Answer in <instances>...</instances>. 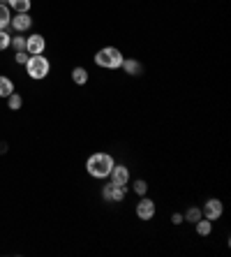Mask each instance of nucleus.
Masks as SVG:
<instances>
[{"label":"nucleus","instance_id":"23","mask_svg":"<svg viewBox=\"0 0 231 257\" xmlns=\"http://www.w3.org/2000/svg\"><path fill=\"white\" fill-rule=\"evenodd\" d=\"M5 3H7V0H0V5H5Z\"/></svg>","mask_w":231,"mask_h":257},{"label":"nucleus","instance_id":"20","mask_svg":"<svg viewBox=\"0 0 231 257\" xmlns=\"http://www.w3.org/2000/svg\"><path fill=\"white\" fill-rule=\"evenodd\" d=\"M10 47H14L17 51H26V37H12V44Z\"/></svg>","mask_w":231,"mask_h":257},{"label":"nucleus","instance_id":"19","mask_svg":"<svg viewBox=\"0 0 231 257\" xmlns=\"http://www.w3.org/2000/svg\"><path fill=\"white\" fill-rule=\"evenodd\" d=\"M10 44H12V35H10L7 30H0V51L10 49Z\"/></svg>","mask_w":231,"mask_h":257},{"label":"nucleus","instance_id":"11","mask_svg":"<svg viewBox=\"0 0 231 257\" xmlns=\"http://www.w3.org/2000/svg\"><path fill=\"white\" fill-rule=\"evenodd\" d=\"M194 227H196V234L199 236H208V234L213 232V220H208V218H199V220L194 222Z\"/></svg>","mask_w":231,"mask_h":257},{"label":"nucleus","instance_id":"3","mask_svg":"<svg viewBox=\"0 0 231 257\" xmlns=\"http://www.w3.org/2000/svg\"><path fill=\"white\" fill-rule=\"evenodd\" d=\"M51 72V63H49L47 56H30L28 63H26V74H28L30 79H35V81H40V79H44Z\"/></svg>","mask_w":231,"mask_h":257},{"label":"nucleus","instance_id":"4","mask_svg":"<svg viewBox=\"0 0 231 257\" xmlns=\"http://www.w3.org/2000/svg\"><path fill=\"white\" fill-rule=\"evenodd\" d=\"M134 213H136V218H139V220H150V218H155V202L143 195V197L136 202Z\"/></svg>","mask_w":231,"mask_h":257},{"label":"nucleus","instance_id":"10","mask_svg":"<svg viewBox=\"0 0 231 257\" xmlns=\"http://www.w3.org/2000/svg\"><path fill=\"white\" fill-rule=\"evenodd\" d=\"M120 67H123L125 74H130V77H141L143 74V65L139 63V60H134V58H125Z\"/></svg>","mask_w":231,"mask_h":257},{"label":"nucleus","instance_id":"8","mask_svg":"<svg viewBox=\"0 0 231 257\" xmlns=\"http://www.w3.org/2000/svg\"><path fill=\"white\" fill-rule=\"evenodd\" d=\"M47 49V40L40 35V33H33L30 37H26V51L30 56H37V54H44Z\"/></svg>","mask_w":231,"mask_h":257},{"label":"nucleus","instance_id":"1","mask_svg":"<svg viewBox=\"0 0 231 257\" xmlns=\"http://www.w3.org/2000/svg\"><path fill=\"white\" fill-rule=\"evenodd\" d=\"M113 165H116V160H113V156H109V153H93V156L86 160V169H88V174L93 176V179H109V174H111Z\"/></svg>","mask_w":231,"mask_h":257},{"label":"nucleus","instance_id":"2","mask_svg":"<svg viewBox=\"0 0 231 257\" xmlns=\"http://www.w3.org/2000/svg\"><path fill=\"white\" fill-rule=\"evenodd\" d=\"M123 60H125V56L120 54V49H116V47H104L95 54V65L104 67V70H120Z\"/></svg>","mask_w":231,"mask_h":257},{"label":"nucleus","instance_id":"14","mask_svg":"<svg viewBox=\"0 0 231 257\" xmlns=\"http://www.w3.org/2000/svg\"><path fill=\"white\" fill-rule=\"evenodd\" d=\"M14 93V84L10 77H0V97H10Z\"/></svg>","mask_w":231,"mask_h":257},{"label":"nucleus","instance_id":"15","mask_svg":"<svg viewBox=\"0 0 231 257\" xmlns=\"http://www.w3.org/2000/svg\"><path fill=\"white\" fill-rule=\"evenodd\" d=\"M12 21V12H10V7L7 5H0V30H5Z\"/></svg>","mask_w":231,"mask_h":257},{"label":"nucleus","instance_id":"9","mask_svg":"<svg viewBox=\"0 0 231 257\" xmlns=\"http://www.w3.org/2000/svg\"><path fill=\"white\" fill-rule=\"evenodd\" d=\"M10 26H12L17 33H26V30L33 26V17H30L28 12H17L14 14V19L10 21Z\"/></svg>","mask_w":231,"mask_h":257},{"label":"nucleus","instance_id":"12","mask_svg":"<svg viewBox=\"0 0 231 257\" xmlns=\"http://www.w3.org/2000/svg\"><path fill=\"white\" fill-rule=\"evenodd\" d=\"M72 81H74V84L77 86H86L88 84V70H86V67H74V70H72Z\"/></svg>","mask_w":231,"mask_h":257},{"label":"nucleus","instance_id":"13","mask_svg":"<svg viewBox=\"0 0 231 257\" xmlns=\"http://www.w3.org/2000/svg\"><path fill=\"white\" fill-rule=\"evenodd\" d=\"M7 7H12L14 12H30L33 7V0H7Z\"/></svg>","mask_w":231,"mask_h":257},{"label":"nucleus","instance_id":"21","mask_svg":"<svg viewBox=\"0 0 231 257\" xmlns=\"http://www.w3.org/2000/svg\"><path fill=\"white\" fill-rule=\"evenodd\" d=\"M28 58H30L28 51H17V56H14V60H17L19 65H26V63H28Z\"/></svg>","mask_w":231,"mask_h":257},{"label":"nucleus","instance_id":"7","mask_svg":"<svg viewBox=\"0 0 231 257\" xmlns=\"http://www.w3.org/2000/svg\"><path fill=\"white\" fill-rule=\"evenodd\" d=\"M109 179H111V183H116V186L127 188L130 186V167H125V165H113Z\"/></svg>","mask_w":231,"mask_h":257},{"label":"nucleus","instance_id":"17","mask_svg":"<svg viewBox=\"0 0 231 257\" xmlns=\"http://www.w3.org/2000/svg\"><path fill=\"white\" fill-rule=\"evenodd\" d=\"M199 218H201V209H196V206L187 209L185 211V215H183V220H187V222H196Z\"/></svg>","mask_w":231,"mask_h":257},{"label":"nucleus","instance_id":"5","mask_svg":"<svg viewBox=\"0 0 231 257\" xmlns=\"http://www.w3.org/2000/svg\"><path fill=\"white\" fill-rule=\"evenodd\" d=\"M127 195V188L123 186H116V183H109V186L102 188V197L107 199V202H113V204H120Z\"/></svg>","mask_w":231,"mask_h":257},{"label":"nucleus","instance_id":"22","mask_svg":"<svg viewBox=\"0 0 231 257\" xmlns=\"http://www.w3.org/2000/svg\"><path fill=\"white\" fill-rule=\"evenodd\" d=\"M171 222H173V225H180V222H183V215H180V213H173L171 215Z\"/></svg>","mask_w":231,"mask_h":257},{"label":"nucleus","instance_id":"16","mask_svg":"<svg viewBox=\"0 0 231 257\" xmlns=\"http://www.w3.org/2000/svg\"><path fill=\"white\" fill-rule=\"evenodd\" d=\"M7 107L12 109V111H19V109L24 107V100H21V95H19V93H12V95L7 97Z\"/></svg>","mask_w":231,"mask_h":257},{"label":"nucleus","instance_id":"18","mask_svg":"<svg viewBox=\"0 0 231 257\" xmlns=\"http://www.w3.org/2000/svg\"><path fill=\"white\" fill-rule=\"evenodd\" d=\"M132 186H134V192H136V195H139V197H143V195L148 192V183H146V181H143V179L134 181Z\"/></svg>","mask_w":231,"mask_h":257},{"label":"nucleus","instance_id":"6","mask_svg":"<svg viewBox=\"0 0 231 257\" xmlns=\"http://www.w3.org/2000/svg\"><path fill=\"white\" fill-rule=\"evenodd\" d=\"M222 213H224V204L219 202V199H208L206 204H203L201 209V215L203 218H208V220H217V218H222Z\"/></svg>","mask_w":231,"mask_h":257}]
</instances>
